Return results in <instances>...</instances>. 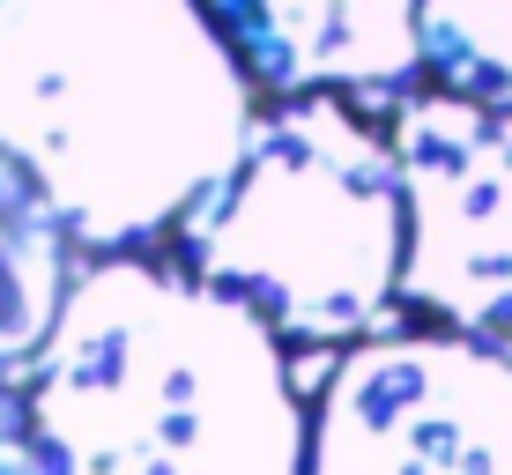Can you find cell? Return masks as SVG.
Returning a JSON list of instances; mask_svg holds the SVG:
<instances>
[{
	"label": "cell",
	"mask_w": 512,
	"mask_h": 475,
	"mask_svg": "<svg viewBox=\"0 0 512 475\" xmlns=\"http://www.w3.org/2000/svg\"><path fill=\"white\" fill-rule=\"evenodd\" d=\"M75 231L45 186L0 149V372H30L75 290Z\"/></svg>",
	"instance_id": "52a82bcc"
},
{
	"label": "cell",
	"mask_w": 512,
	"mask_h": 475,
	"mask_svg": "<svg viewBox=\"0 0 512 475\" xmlns=\"http://www.w3.org/2000/svg\"><path fill=\"white\" fill-rule=\"evenodd\" d=\"M60 475H305L312 409L282 334L186 260L97 253L30 357Z\"/></svg>",
	"instance_id": "7a4b0ae2"
},
{
	"label": "cell",
	"mask_w": 512,
	"mask_h": 475,
	"mask_svg": "<svg viewBox=\"0 0 512 475\" xmlns=\"http://www.w3.org/2000/svg\"><path fill=\"white\" fill-rule=\"evenodd\" d=\"M0 475H60L52 461V438L30 409L23 372H0Z\"/></svg>",
	"instance_id": "9c48e42d"
},
{
	"label": "cell",
	"mask_w": 512,
	"mask_h": 475,
	"mask_svg": "<svg viewBox=\"0 0 512 475\" xmlns=\"http://www.w3.org/2000/svg\"><path fill=\"white\" fill-rule=\"evenodd\" d=\"M253 119V67L208 0H0V149L82 253L179 231Z\"/></svg>",
	"instance_id": "6da1fadb"
},
{
	"label": "cell",
	"mask_w": 512,
	"mask_h": 475,
	"mask_svg": "<svg viewBox=\"0 0 512 475\" xmlns=\"http://www.w3.org/2000/svg\"><path fill=\"white\" fill-rule=\"evenodd\" d=\"M394 156L409 201L401 305L512 342V104L461 90L401 97Z\"/></svg>",
	"instance_id": "5b68a950"
},
{
	"label": "cell",
	"mask_w": 512,
	"mask_h": 475,
	"mask_svg": "<svg viewBox=\"0 0 512 475\" xmlns=\"http://www.w3.org/2000/svg\"><path fill=\"white\" fill-rule=\"evenodd\" d=\"M305 475H512V342L364 334L320 379Z\"/></svg>",
	"instance_id": "277c9868"
},
{
	"label": "cell",
	"mask_w": 512,
	"mask_h": 475,
	"mask_svg": "<svg viewBox=\"0 0 512 475\" xmlns=\"http://www.w3.org/2000/svg\"><path fill=\"white\" fill-rule=\"evenodd\" d=\"M223 38L275 97L401 90L423 75V0H208Z\"/></svg>",
	"instance_id": "8992f818"
},
{
	"label": "cell",
	"mask_w": 512,
	"mask_h": 475,
	"mask_svg": "<svg viewBox=\"0 0 512 475\" xmlns=\"http://www.w3.org/2000/svg\"><path fill=\"white\" fill-rule=\"evenodd\" d=\"M179 260L245 297L282 342L334 349L386 334L409 260L394 134L364 127L342 90L282 97L179 216Z\"/></svg>",
	"instance_id": "3957f363"
},
{
	"label": "cell",
	"mask_w": 512,
	"mask_h": 475,
	"mask_svg": "<svg viewBox=\"0 0 512 475\" xmlns=\"http://www.w3.org/2000/svg\"><path fill=\"white\" fill-rule=\"evenodd\" d=\"M416 30L438 90L512 104V0H423Z\"/></svg>",
	"instance_id": "ba28073f"
}]
</instances>
